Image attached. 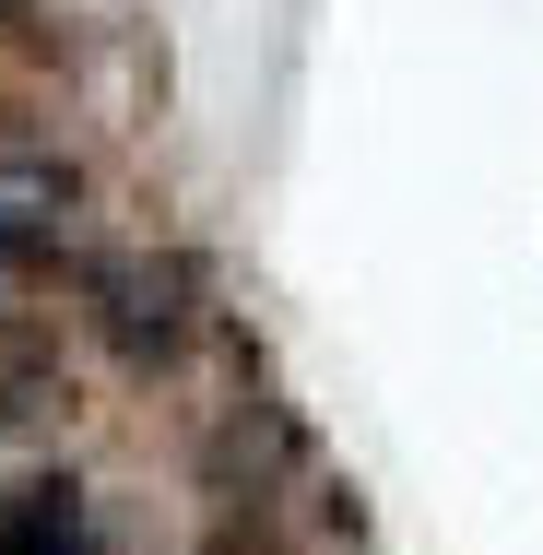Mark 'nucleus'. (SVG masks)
I'll list each match as a JSON object with an SVG mask.
<instances>
[{"label": "nucleus", "instance_id": "nucleus-1", "mask_svg": "<svg viewBox=\"0 0 543 555\" xmlns=\"http://www.w3.org/2000/svg\"><path fill=\"white\" fill-rule=\"evenodd\" d=\"M83 296H95V332H107L130 366H166V354L190 343V272L154 260V248H107V260L83 272Z\"/></svg>", "mask_w": 543, "mask_h": 555}, {"label": "nucleus", "instance_id": "nucleus-2", "mask_svg": "<svg viewBox=\"0 0 543 555\" xmlns=\"http://www.w3.org/2000/svg\"><path fill=\"white\" fill-rule=\"evenodd\" d=\"M72 214H83V178L48 166V154H0V272H48L72 248Z\"/></svg>", "mask_w": 543, "mask_h": 555}, {"label": "nucleus", "instance_id": "nucleus-3", "mask_svg": "<svg viewBox=\"0 0 543 555\" xmlns=\"http://www.w3.org/2000/svg\"><path fill=\"white\" fill-rule=\"evenodd\" d=\"M0 555H118V544H107V520H95V496L72 473H36V485L0 496Z\"/></svg>", "mask_w": 543, "mask_h": 555}, {"label": "nucleus", "instance_id": "nucleus-4", "mask_svg": "<svg viewBox=\"0 0 543 555\" xmlns=\"http://www.w3.org/2000/svg\"><path fill=\"white\" fill-rule=\"evenodd\" d=\"M0 12H12V0H0Z\"/></svg>", "mask_w": 543, "mask_h": 555}]
</instances>
